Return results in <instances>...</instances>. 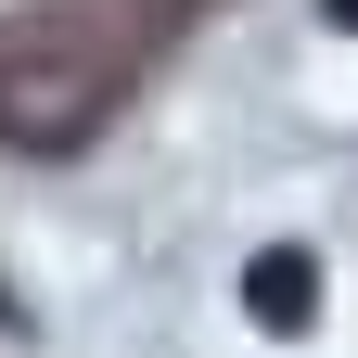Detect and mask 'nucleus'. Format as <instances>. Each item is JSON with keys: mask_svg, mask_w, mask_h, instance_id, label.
<instances>
[{"mask_svg": "<svg viewBox=\"0 0 358 358\" xmlns=\"http://www.w3.org/2000/svg\"><path fill=\"white\" fill-rule=\"evenodd\" d=\"M333 26H358V0H333Z\"/></svg>", "mask_w": 358, "mask_h": 358, "instance_id": "2", "label": "nucleus"}, {"mask_svg": "<svg viewBox=\"0 0 358 358\" xmlns=\"http://www.w3.org/2000/svg\"><path fill=\"white\" fill-rule=\"evenodd\" d=\"M243 320H256V333H307V320H320V268H307L294 243H268V256L243 268Z\"/></svg>", "mask_w": 358, "mask_h": 358, "instance_id": "1", "label": "nucleus"}]
</instances>
